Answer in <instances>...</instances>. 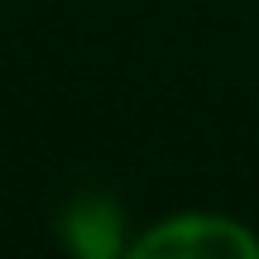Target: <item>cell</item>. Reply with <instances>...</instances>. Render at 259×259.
Returning <instances> with one entry per match:
<instances>
[{"mask_svg":"<svg viewBox=\"0 0 259 259\" xmlns=\"http://www.w3.org/2000/svg\"><path fill=\"white\" fill-rule=\"evenodd\" d=\"M135 259H259V240L221 216H173L130 245Z\"/></svg>","mask_w":259,"mask_h":259,"instance_id":"obj_1","label":"cell"},{"mask_svg":"<svg viewBox=\"0 0 259 259\" xmlns=\"http://www.w3.org/2000/svg\"><path fill=\"white\" fill-rule=\"evenodd\" d=\"M63 231H67V245L82 250V254L106 259V254L120 250V211H115L106 197H82V202L67 211Z\"/></svg>","mask_w":259,"mask_h":259,"instance_id":"obj_2","label":"cell"}]
</instances>
